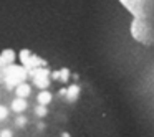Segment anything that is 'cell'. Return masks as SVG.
I'll return each instance as SVG.
<instances>
[{"label": "cell", "instance_id": "7a4b0ae2", "mask_svg": "<svg viewBox=\"0 0 154 137\" xmlns=\"http://www.w3.org/2000/svg\"><path fill=\"white\" fill-rule=\"evenodd\" d=\"M131 37L143 46H154V23L131 22Z\"/></svg>", "mask_w": 154, "mask_h": 137}, {"label": "cell", "instance_id": "6da1fadb", "mask_svg": "<svg viewBox=\"0 0 154 137\" xmlns=\"http://www.w3.org/2000/svg\"><path fill=\"white\" fill-rule=\"evenodd\" d=\"M131 15L133 22L154 23V0H118Z\"/></svg>", "mask_w": 154, "mask_h": 137}]
</instances>
